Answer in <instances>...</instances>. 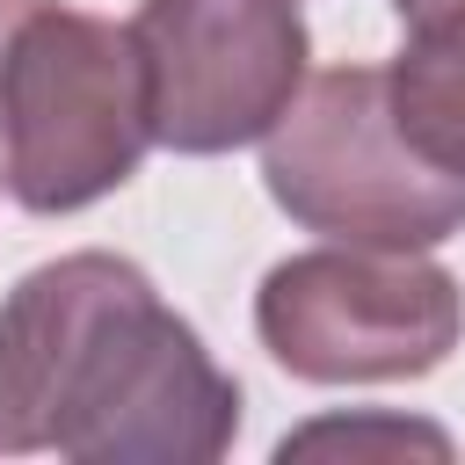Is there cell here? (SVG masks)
I'll return each mask as SVG.
<instances>
[{"label": "cell", "mask_w": 465, "mask_h": 465, "mask_svg": "<svg viewBox=\"0 0 465 465\" xmlns=\"http://www.w3.org/2000/svg\"><path fill=\"white\" fill-rule=\"evenodd\" d=\"M29 7H44V0H0V58H7V44H15V29L29 22Z\"/></svg>", "instance_id": "9"}, {"label": "cell", "mask_w": 465, "mask_h": 465, "mask_svg": "<svg viewBox=\"0 0 465 465\" xmlns=\"http://www.w3.org/2000/svg\"><path fill=\"white\" fill-rule=\"evenodd\" d=\"M240 436V378L109 247L58 254L0 298V450L73 465H211Z\"/></svg>", "instance_id": "1"}, {"label": "cell", "mask_w": 465, "mask_h": 465, "mask_svg": "<svg viewBox=\"0 0 465 465\" xmlns=\"http://www.w3.org/2000/svg\"><path fill=\"white\" fill-rule=\"evenodd\" d=\"M153 145L145 65L131 22L44 0L0 58V167L7 196L36 218L116 196Z\"/></svg>", "instance_id": "2"}, {"label": "cell", "mask_w": 465, "mask_h": 465, "mask_svg": "<svg viewBox=\"0 0 465 465\" xmlns=\"http://www.w3.org/2000/svg\"><path fill=\"white\" fill-rule=\"evenodd\" d=\"M0 182H7V167H0Z\"/></svg>", "instance_id": "10"}, {"label": "cell", "mask_w": 465, "mask_h": 465, "mask_svg": "<svg viewBox=\"0 0 465 465\" xmlns=\"http://www.w3.org/2000/svg\"><path fill=\"white\" fill-rule=\"evenodd\" d=\"M320 443H349V450L385 443V450H429V458H450V436H443V429H429V421H378V414H363V421H312V429H291V436L276 443V458H291V450H320Z\"/></svg>", "instance_id": "7"}, {"label": "cell", "mask_w": 465, "mask_h": 465, "mask_svg": "<svg viewBox=\"0 0 465 465\" xmlns=\"http://www.w3.org/2000/svg\"><path fill=\"white\" fill-rule=\"evenodd\" d=\"M465 0H392V15H400V29L407 22H436V15H458Z\"/></svg>", "instance_id": "8"}, {"label": "cell", "mask_w": 465, "mask_h": 465, "mask_svg": "<svg viewBox=\"0 0 465 465\" xmlns=\"http://www.w3.org/2000/svg\"><path fill=\"white\" fill-rule=\"evenodd\" d=\"M131 44L145 65L153 145L182 160L262 145L312 58L298 0H138Z\"/></svg>", "instance_id": "5"}, {"label": "cell", "mask_w": 465, "mask_h": 465, "mask_svg": "<svg viewBox=\"0 0 465 465\" xmlns=\"http://www.w3.org/2000/svg\"><path fill=\"white\" fill-rule=\"evenodd\" d=\"M385 102L407 145L465 182V7L436 22H407L400 58L385 65Z\"/></svg>", "instance_id": "6"}, {"label": "cell", "mask_w": 465, "mask_h": 465, "mask_svg": "<svg viewBox=\"0 0 465 465\" xmlns=\"http://www.w3.org/2000/svg\"><path fill=\"white\" fill-rule=\"evenodd\" d=\"M262 349L305 385L429 378L465 341V291L429 247H305L254 291Z\"/></svg>", "instance_id": "4"}, {"label": "cell", "mask_w": 465, "mask_h": 465, "mask_svg": "<svg viewBox=\"0 0 465 465\" xmlns=\"http://www.w3.org/2000/svg\"><path fill=\"white\" fill-rule=\"evenodd\" d=\"M262 189L291 225L349 247H443L465 225V182L407 145L385 65L305 80L262 138Z\"/></svg>", "instance_id": "3"}]
</instances>
